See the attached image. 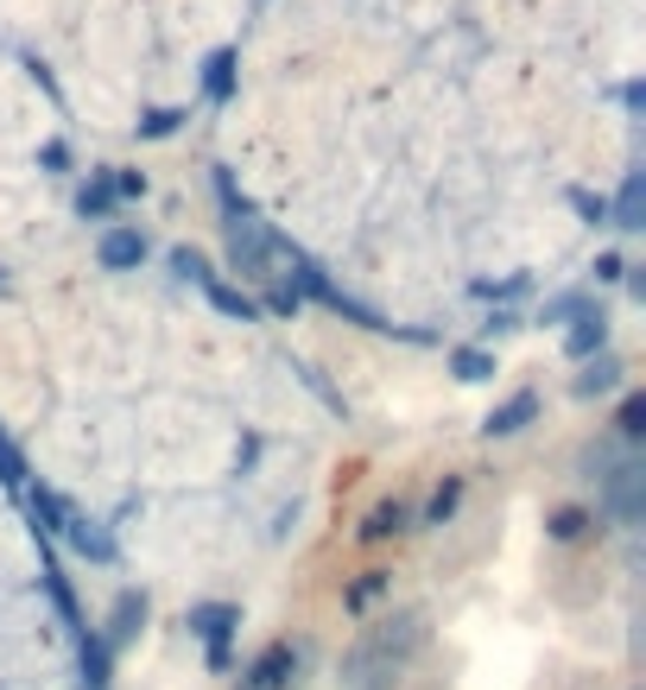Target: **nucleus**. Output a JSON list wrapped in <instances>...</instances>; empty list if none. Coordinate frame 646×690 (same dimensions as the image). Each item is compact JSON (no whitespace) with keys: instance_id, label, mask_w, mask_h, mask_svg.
Instances as JSON below:
<instances>
[{"instance_id":"1","label":"nucleus","mask_w":646,"mask_h":690,"mask_svg":"<svg viewBox=\"0 0 646 690\" xmlns=\"http://www.w3.org/2000/svg\"><path fill=\"white\" fill-rule=\"evenodd\" d=\"M418 646V614H399V621H387L381 634H368L349 659H342V690H387L393 665L406 659Z\"/></svg>"},{"instance_id":"2","label":"nucleus","mask_w":646,"mask_h":690,"mask_svg":"<svg viewBox=\"0 0 646 690\" xmlns=\"http://www.w3.org/2000/svg\"><path fill=\"white\" fill-rule=\"evenodd\" d=\"M32 513H39V519H52V533L64 538V545L77 551V558H89V563H108V558H114V538H108L102 526H96V519H83V513H70L64 501H57V494H45V488H32Z\"/></svg>"},{"instance_id":"3","label":"nucleus","mask_w":646,"mask_h":690,"mask_svg":"<svg viewBox=\"0 0 646 690\" xmlns=\"http://www.w3.org/2000/svg\"><path fill=\"white\" fill-rule=\"evenodd\" d=\"M234 621H241V614H234L229 602H197V609H190V634H204V639H209V665L222 659V646H229Z\"/></svg>"},{"instance_id":"4","label":"nucleus","mask_w":646,"mask_h":690,"mask_svg":"<svg viewBox=\"0 0 646 690\" xmlns=\"http://www.w3.org/2000/svg\"><path fill=\"white\" fill-rule=\"evenodd\" d=\"M96 260H102L108 273H128V266H140V260H146V241H140L133 229H108L102 248H96Z\"/></svg>"},{"instance_id":"5","label":"nucleus","mask_w":646,"mask_h":690,"mask_svg":"<svg viewBox=\"0 0 646 690\" xmlns=\"http://www.w3.org/2000/svg\"><path fill=\"white\" fill-rule=\"evenodd\" d=\"M570 317H577V330L565 336V349H570L577 361H583V355H595V349L609 342V317H602V310H590V305H577Z\"/></svg>"},{"instance_id":"6","label":"nucleus","mask_w":646,"mask_h":690,"mask_svg":"<svg viewBox=\"0 0 646 690\" xmlns=\"http://www.w3.org/2000/svg\"><path fill=\"white\" fill-rule=\"evenodd\" d=\"M533 412H539V393H514L501 412H489V425H482V431H489V437H514V431L533 425Z\"/></svg>"},{"instance_id":"7","label":"nucleus","mask_w":646,"mask_h":690,"mask_svg":"<svg viewBox=\"0 0 646 690\" xmlns=\"http://www.w3.org/2000/svg\"><path fill=\"white\" fill-rule=\"evenodd\" d=\"M609 507H615V519H640V469L634 462L609 475Z\"/></svg>"},{"instance_id":"8","label":"nucleus","mask_w":646,"mask_h":690,"mask_svg":"<svg viewBox=\"0 0 646 690\" xmlns=\"http://www.w3.org/2000/svg\"><path fill=\"white\" fill-rule=\"evenodd\" d=\"M292 665H298V653H292V646H266V653H260V665H254V690H280L285 678H292Z\"/></svg>"},{"instance_id":"9","label":"nucleus","mask_w":646,"mask_h":690,"mask_svg":"<svg viewBox=\"0 0 646 690\" xmlns=\"http://www.w3.org/2000/svg\"><path fill=\"white\" fill-rule=\"evenodd\" d=\"M640 216H646V178L640 172H627V184H621V197H615V229H640Z\"/></svg>"},{"instance_id":"10","label":"nucleus","mask_w":646,"mask_h":690,"mask_svg":"<svg viewBox=\"0 0 646 690\" xmlns=\"http://www.w3.org/2000/svg\"><path fill=\"white\" fill-rule=\"evenodd\" d=\"M197 285H204V292H209V305L222 310V317H241V324H254V317H260V305H254V298H241L234 285L209 280V273H204V280H197Z\"/></svg>"},{"instance_id":"11","label":"nucleus","mask_w":646,"mask_h":690,"mask_svg":"<svg viewBox=\"0 0 646 690\" xmlns=\"http://www.w3.org/2000/svg\"><path fill=\"white\" fill-rule=\"evenodd\" d=\"M204 89H209V102H229V89H234V52H216V57H209Z\"/></svg>"},{"instance_id":"12","label":"nucleus","mask_w":646,"mask_h":690,"mask_svg":"<svg viewBox=\"0 0 646 690\" xmlns=\"http://www.w3.org/2000/svg\"><path fill=\"white\" fill-rule=\"evenodd\" d=\"M615 381H621V361H609V355H602V361H595V368H590V374L577 381V393H609V386H615Z\"/></svg>"},{"instance_id":"13","label":"nucleus","mask_w":646,"mask_h":690,"mask_svg":"<svg viewBox=\"0 0 646 690\" xmlns=\"http://www.w3.org/2000/svg\"><path fill=\"white\" fill-rule=\"evenodd\" d=\"M450 368H457L463 381H489V374H494V361L482 355V349H457V361H450Z\"/></svg>"},{"instance_id":"14","label":"nucleus","mask_w":646,"mask_h":690,"mask_svg":"<svg viewBox=\"0 0 646 690\" xmlns=\"http://www.w3.org/2000/svg\"><path fill=\"white\" fill-rule=\"evenodd\" d=\"M77 209H83V216H108V209H114V184L96 178V184H89V190L77 197Z\"/></svg>"},{"instance_id":"15","label":"nucleus","mask_w":646,"mask_h":690,"mask_svg":"<svg viewBox=\"0 0 646 690\" xmlns=\"http://www.w3.org/2000/svg\"><path fill=\"white\" fill-rule=\"evenodd\" d=\"M0 482H7V488H20V482H26V462H20V450H13L7 437H0Z\"/></svg>"},{"instance_id":"16","label":"nucleus","mask_w":646,"mask_h":690,"mask_svg":"<svg viewBox=\"0 0 646 690\" xmlns=\"http://www.w3.org/2000/svg\"><path fill=\"white\" fill-rule=\"evenodd\" d=\"M640 431H646V399L634 393V399L621 406V437H640Z\"/></svg>"},{"instance_id":"17","label":"nucleus","mask_w":646,"mask_h":690,"mask_svg":"<svg viewBox=\"0 0 646 690\" xmlns=\"http://www.w3.org/2000/svg\"><path fill=\"white\" fill-rule=\"evenodd\" d=\"M172 266H178L184 280H204L209 266H204V254H190V248H178V254H172Z\"/></svg>"},{"instance_id":"18","label":"nucleus","mask_w":646,"mask_h":690,"mask_svg":"<svg viewBox=\"0 0 646 690\" xmlns=\"http://www.w3.org/2000/svg\"><path fill=\"white\" fill-rule=\"evenodd\" d=\"M577 533H583V513L577 507H565L558 519H551V538H577Z\"/></svg>"},{"instance_id":"19","label":"nucleus","mask_w":646,"mask_h":690,"mask_svg":"<svg viewBox=\"0 0 646 690\" xmlns=\"http://www.w3.org/2000/svg\"><path fill=\"white\" fill-rule=\"evenodd\" d=\"M172 128H178V114H172V108H158V114L140 121V133H153V140H158V133H172Z\"/></svg>"},{"instance_id":"20","label":"nucleus","mask_w":646,"mask_h":690,"mask_svg":"<svg viewBox=\"0 0 646 690\" xmlns=\"http://www.w3.org/2000/svg\"><path fill=\"white\" fill-rule=\"evenodd\" d=\"M570 204L583 209V216H590V222H602V216H609V209H602V197H590V190H570Z\"/></svg>"},{"instance_id":"21","label":"nucleus","mask_w":646,"mask_h":690,"mask_svg":"<svg viewBox=\"0 0 646 690\" xmlns=\"http://www.w3.org/2000/svg\"><path fill=\"white\" fill-rule=\"evenodd\" d=\"M399 519H406L399 507H381V513H374V526H368V533H374V538H381V533H399Z\"/></svg>"},{"instance_id":"22","label":"nucleus","mask_w":646,"mask_h":690,"mask_svg":"<svg viewBox=\"0 0 646 690\" xmlns=\"http://www.w3.org/2000/svg\"><path fill=\"white\" fill-rule=\"evenodd\" d=\"M140 190H146V178H133V172H121V178H114V197H140Z\"/></svg>"},{"instance_id":"23","label":"nucleus","mask_w":646,"mask_h":690,"mask_svg":"<svg viewBox=\"0 0 646 690\" xmlns=\"http://www.w3.org/2000/svg\"><path fill=\"white\" fill-rule=\"evenodd\" d=\"M595 280H621V254H602V260H595Z\"/></svg>"},{"instance_id":"24","label":"nucleus","mask_w":646,"mask_h":690,"mask_svg":"<svg viewBox=\"0 0 646 690\" xmlns=\"http://www.w3.org/2000/svg\"><path fill=\"white\" fill-rule=\"evenodd\" d=\"M450 507H457V482H450V488H444V494H438V501H431V519H444V513H450Z\"/></svg>"}]
</instances>
